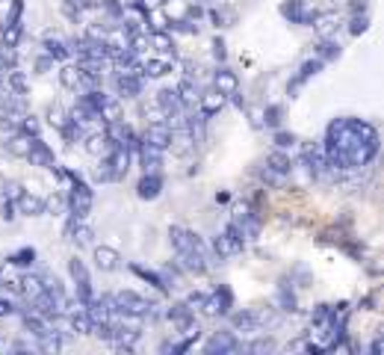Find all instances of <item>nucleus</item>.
<instances>
[{
  "mask_svg": "<svg viewBox=\"0 0 384 355\" xmlns=\"http://www.w3.org/2000/svg\"><path fill=\"white\" fill-rule=\"evenodd\" d=\"M15 314H21V308L15 305L12 296H0V317H15Z\"/></svg>",
  "mask_w": 384,
  "mask_h": 355,
  "instance_id": "42",
  "label": "nucleus"
},
{
  "mask_svg": "<svg viewBox=\"0 0 384 355\" xmlns=\"http://www.w3.org/2000/svg\"><path fill=\"white\" fill-rule=\"evenodd\" d=\"M204 296H207V293H190V296H187V305H190L192 311H198L201 305H204Z\"/></svg>",
  "mask_w": 384,
  "mask_h": 355,
  "instance_id": "49",
  "label": "nucleus"
},
{
  "mask_svg": "<svg viewBox=\"0 0 384 355\" xmlns=\"http://www.w3.org/2000/svg\"><path fill=\"white\" fill-rule=\"evenodd\" d=\"M148 45L154 51H160V53H172L175 56V38H172L169 30H151L148 33Z\"/></svg>",
  "mask_w": 384,
  "mask_h": 355,
  "instance_id": "26",
  "label": "nucleus"
},
{
  "mask_svg": "<svg viewBox=\"0 0 384 355\" xmlns=\"http://www.w3.org/2000/svg\"><path fill=\"white\" fill-rule=\"evenodd\" d=\"M213 89L216 92H222V95H234V92H239V77H237V71H231L228 66H222L216 74H213Z\"/></svg>",
  "mask_w": 384,
  "mask_h": 355,
  "instance_id": "16",
  "label": "nucleus"
},
{
  "mask_svg": "<svg viewBox=\"0 0 384 355\" xmlns=\"http://www.w3.org/2000/svg\"><path fill=\"white\" fill-rule=\"evenodd\" d=\"M316 56L322 59V63H334V59H340V42L331 38V36H326L319 42V48H316Z\"/></svg>",
  "mask_w": 384,
  "mask_h": 355,
  "instance_id": "29",
  "label": "nucleus"
},
{
  "mask_svg": "<svg viewBox=\"0 0 384 355\" xmlns=\"http://www.w3.org/2000/svg\"><path fill=\"white\" fill-rule=\"evenodd\" d=\"M24 190H21V184L18 181H9V184H4V199H9V202H15L18 195H21Z\"/></svg>",
  "mask_w": 384,
  "mask_h": 355,
  "instance_id": "47",
  "label": "nucleus"
},
{
  "mask_svg": "<svg viewBox=\"0 0 384 355\" xmlns=\"http://www.w3.org/2000/svg\"><path fill=\"white\" fill-rule=\"evenodd\" d=\"M45 53L53 59V63H66V59L71 56V45L63 42V38H56V36H48L45 38Z\"/></svg>",
  "mask_w": 384,
  "mask_h": 355,
  "instance_id": "24",
  "label": "nucleus"
},
{
  "mask_svg": "<svg viewBox=\"0 0 384 355\" xmlns=\"http://www.w3.org/2000/svg\"><path fill=\"white\" fill-rule=\"evenodd\" d=\"M24 160H30V166H42V169H53L56 160H53V151L38 140V136H30V151Z\"/></svg>",
  "mask_w": 384,
  "mask_h": 355,
  "instance_id": "10",
  "label": "nucleus"
},
{
  "mask_svg": "<svg viewBox=\"0 0 384 355\" xmlns=\"http://www.w3.org/2000/svg\"><path fill=\"white\" fill-rule=\"evenodd\" d=\"M228 104V98L225 95H222V92H201V98H198V113L201 115H204V118H213V115H219L222 113V107H225Z\"/></svg>",
  "mask_w": 384,
  "mask_h": 355,
  "instance_id": "15",
  "label": "nucleus"
},
{
  "mask_svg": "<svg viewBox=\"0 0 384 355\" xmlns=\"http://www.w3.org/2000/svg\"><path fill=\"white\" fill-rule=\"evenodd\" d=\"M136 151H139V160H142V169H145V172H160L166 151H160V148H154V145H148V143H139Z\"/></svg>",
  "mask_w": 384,
  "mask_h": 355,
  "instance_id": "19",
  "label": "nucleus"
},
{
  "mask_svg": "<svg viewBox=\"0 0 384 355\" xmlns=\"http://www.w3.org/2000/svg\"><path fill=\"white\" fill-rule=\"evenodd\" d=\"M246 249V240H242V231H239V225L231 220L228 225H225V231H222L216 240H213V254L219 261H225V258H237V254Z\"/></svg>",
  "mask_w": 384,
  "mask_h": 355,
  "instance_id": "2",
  "label": "nucleus"
},
{
  "mask_svg": "<svg viewBox=\"0 0 384 355\" xmlns=\"http://www.w3.org/2000/svg\"><path fill=\"white\" fill-rule=\"evenodd\" d=\"M231 308H234V293H231V287L222 284V287H216L213 293L204 296V305H201L198 311L204 314V317L216 320V317H228Z\"/></svg>",
  "mask_w": 384,
  "mask_h": 355,
  "instance_id": "5",
  "label": "nucleus"
},
{
  "mask_svg": "<svg viewBox=\"0 0 384 355\" xmlns=\"http://www.w3.org/2000/svg\"><path fill=\"white\" fill-rule=\"evenodd\" d=\"M322 66H326V63H322V59H319V56H313V59H305V63H301V68H299V74L293 77V83L287 86V92H290V98H293V95H296V92H299L301 86H305V83L311 81V77H316Z\"/></svg>",
  "mask_w": 384,
  "mask_h": 355,
  "instance_id": "13",
  "label": "nucleus"
},
{
  "mask_svg": "<svg viewBox=\"0 0 384 355\" xmlns=\"http://www.w3.org/2000/svg\"><path fill=\"white\" fill-rule=\"evenodd\" d=\"M177 98H180V104H184V110H195L198 98H201V86L192 81V77H184L177 86Z\"/></svg>",
  "mask_w": 384,
  "mask_h": 355,
  "instance_id": "18",
  "label": "nucleus"
},
{
  "mask_svg": "<svg viewBox=\"0 0 384 355\" xmlns=\"http://www.w3.org/2000/svg\"><path fill=\"white\" fill-rule=\"evenodd\" d=\"M68 237H71V240H74L80 249H83V246H92V240H95V231H92V228H89L83 220H77Z\"/></svg>",
  "mask_w": 384,
  "mask_h": 355,
  "instance_id": "30",
  "label": "nucleus"
},
{
  "mask_svg": "<svg viewBox=\"0 0 384 355\" xmlns=\"http://www.w3.org/2000/svg\"><path fill=\"white\" fill-rule=\"evenodd\" d=\"M160 192H163V175H160V172H145L142 178H139L136 195H139L142 202H154Z\"/></svg>",
  "mask_w": 384,
  "mask_h": 355,
  "instance_id": "11",
  "label": "nucleus"
},
{
  "mask_svg": "<svg viewBox=\"0 0 384 355\" xmlns=\"http://www.w3.org/2000/svg\"><path fill=\"white\" fill-rule=\"evenodd\" d=\"M275 145H278L281 151H287V148L296 145V136H293V133H284V130H278V133H275Z\"/></svg>",
  "mask_w": 384,
  "mask_h": 355,
  "instance_id": "46",
  "label": "nucleus"
},
{
  "mask_svg": "<svg viewBox=\"0 0 384 355\" xmlns=\"http://www.w3.org/2000/svg\"><path fill=\"white\" fill-rule=\"evenodd\" d=\"M370 352H373V355H378V352H381V338H375V341L370 344Z\"/></svg>",
  "mask_w": 384,
  "mask_h": 355,
  "instance_id": "51",
  "label": "nucleus"
},
{
  "mask_svg": "<svg viewBox=\"0 0 384 355\" xmlns=\"http://www.w3.org/2000/svg\"><path fill=\"white\" fill-rule=\"evenodd\" d=\"M142 86H145V77H139V74H115L113 77V89L118 98H139L142 95Z\"/></svg>",
  "mask_w": 384,
  "mask_h": 355,
  "instance_id": "8",
  "label": "nucleus"
},
{
  "mask_svg": "<svg viewBox=\"0 0 384 355\" xmlns=\"http://www.w3.org/2000/svg\"><path fill=\"white\" fill-rule=\"evenodd\" d=\"M9 4H12V0H0V15H4V12L9 9Z\"/></svg>",
  "mask_w": 384,
  "mask_h": 355,
  "instance_id": "52",
  "label": "nucleus"
},
{
  "mask_svg": "<svg viewBox=\"0 0 384 355\" xmlns=\"http://www.w3.org/2000/svg\"><path fill=\"white\" fill-rule=\"evenodd\" d=\"M177 329H180V338H187V341H192V344L201 338V326H198L195 317H187L184 323H177Z\"/></svg>",
  "mask_w": 384,
  "mask_h": 355,
  "instance_id": "36",
  "label": "nucleus"
},
{
  "mask_svg": "<svg viewBox=\"0 0 384 355\" xmlns=\"http://www.w3.org/2000/svg\"><path fill=\"white\" fill-rule=\"evenodd\" d=\"M154 104H157L160 110H163V115H166V118L180 115V113H187V110H184V104H180V98H177V89H169V86L157 92Z\"/></svg>",
  "mask_w": 384,
  "mask_h": 355,
  "instance_id": "14",
  "label": "nucleus"
},
{
  "mask_svg": "<svg viewBox=\"0 0 384 355\" xmlns=\"http://www.w3.org/2000/svg\"><path fill=\"white\" fill-rule=\"evenodd\" d=\"M311 27L319 33V38L334 36V33H337V27H340V15H337V12H316Z\"/></svg>",
  "mask_w": 384,
  "mask_h": 355,
  "instance_id": "20",
  "label": "nucleus"
},
{
  "mask_svg": "<svg viewBox=\"0 0 384 355\" xmlns=\"http://www.w3.org/2000/svg\"><path fill=\"white\" fill-rule=\"evenodd\" d=\"M59 83H63V89H71V92H77L80 89V68L77 66H63L59 68Z\"/></svg>",
  "mask_w": 384,
  "mask_h": 355,
  "instance_id": "31",
  "label": "nucleus"
},
{
  "mask_svg": "<svg viewBox=\"0 0 384 355\" xmlns=\"http://www.w3.org/2000/svg\"><path fill=\"white\" fill-rule=\"evenodd\" d=\"M169 71H172L169 59H145L142 63V77H163Z\"/></svg>",
  "mask_w": 384,
  "mask_h": 355,
  "instance_id": "32",
  "label": "nucleus"
},
{
  "mask_svg": "<svg viewBox=\"0 0 384 355\" xmlns=\"http://www.w3.org/2000/svg\"><path fill=\"white\" fill-rule=\"evenodd\" d=\"M18 290H21L24 299H36L38 293H45V279L38 272H27L18 279Z\"/></svg>",
  "mask_w": 384,
  "mask_h": 355,
  "instance_id": "21",
  "label": "nucleus"
},
{
  "mask_svg": "<svg viewBox=\"0 0 384 355\" xmlns=\"http://www.w3.org/2000/svg\"><path fill=\"white\" fill-rule=\"evenodd\" d=\"M142 143H148V145H154V148H160V151H166L169 143H172V128H169V122H148V128H145V133H142Z\"/></svg>",
  "mask_w": 384,
  "mask_h": 355,
  "instance_id": "9",
  "label": "nucleus"
},
{
  "mask_svg": "<svg viewBox=\"0 0 384 355\" xmlns=\"http://www.w3.org/2000/svg\"><path fill=\"white\" fill-rule=\"evenodd\" d=\"M33 261H36V249H21L9 258V264H15V267H33Z\"/></svg>",
  "mask_w": 384,
  "mask_h": 355,
  "instance_id": "40",
  "label": "nucleus"
},
{
  "mask_svg": "<svg viewBox=\"0 0 384 355\" xmlns=\"http://www.w3.org/2000/svg\"><path fill=\"white\" fill-rule=\"evenodd\" d=\"M187 317H192V308L187 305V302H175L169 311H166V320L172 323V326H177V323H184Z\"/></svg>",
  "mask_w": 384,
  "mask_h": 355,
  "instance_id": "35",
  "label": "nucleus"
},
{
  "mask_svg": "<svg viewBox=\"0 0 384 355\" xmlns=\"http://www.w3.org/2000/svg\"><path fill=\"white\" fill-rule=\"evenodd\" d=\"M242 349H249V352H272L275 341L272 338H257V341H251L249 346H242Z\"/></svg>",
  "mask_w": 384,
  "mask_h": 355,
  "instance_id": "43",
  "label": "nucleus"
},
{
  "mask_svg": "<svg viewBox=\"0 0 384 355\" xmlns=\"http://www.w3.org/2000/svg\"><path fill=\"white\" fill-rule=\"evenodd\" d=\"M281 113H284V110H281L278 104H269V107L264 110V125H269V128H278V125H281Z\"/></svg>",
  "mask_w": 384,
  "mask_h": 355,
  "instance_id": "41",
  "label": "nucleus"
},
{
  "mask_svg": "<svg viewBox=\"0 0 384 355\" xmlns=\"http://www.w3.org/2000/svg\"><path fill=\"white\" fill-rule=\"evenodd\" d=\"M15 202H18V210H21L24 216H42V213H48L45 210V199H42V195H36V192H21Z\"/></svg>",
  "mask_w": 384,
  "mask_h": 355,
  "instance_id": "22",
  "label": "nucleus"
},
{
  "mask_svg": "<svg viewBox=\"0 0 384 355\" xmlns=\"http://www.w3.org/2000/svg\"><path fill=\"white\" fill-rule=\"evenodd\" d=\"M48 68H53V59L45 53V56H38L36 59V71H48Z\"/></svg>",
  "mask_w": 384,
  "mask_h": 355,
  "instance_id": "50",
  "label": "nucleus"
},
{
  "mask_svg": "<svg viewBox=\"0 0 384 355\" xmlns=\"http://www.w3.org/2000/svg\"><path fill=\"white\" fill-rule=\"evenodd\" d=\"M45 210H51V213H63L66 210V195H51V199H45Z\"/></svg>",
  "mask_w": 384,
  "mask_h": 355,
  "instance_id": "45",
  "label": "nucleus"
},
{
  "mask_svg": "<svg viewBox=\"0 0 384 355\" xmlns=\"http://www.w3.org/2000/svg\"><path fill=\"white\" fill-rule=\"evenodd\" d=\"M66 178L71 181V192L66 195V210L74 216V220H86V216L92 213V187L83 184V178H80L77 172H66Z\"/></svg>",
  "mask_w": 384,
  "mask_h": 355,
  "instance_id": "1",
  "label": "nucleus"
},
{
  "mask_svg": "<svg viewBox=\"0 0 384 355\" xmlns=\"http://www.w3.org/2000/svg\"><path fill=\"white\" fill-rule=\"evenodd\" d=\"M278 305H281V311H284V314H293V311L299 308L296 293L287 290V284H281V290H278Z\"/></svg>",
  "mask_w": 384,
  "mask_h": 355,
  "instance_id": "37",
  "label": "nucleus"
},
{
  "mask_svg": "<svg viewBox=\"0 0 384 355\" xmlns=\"http://www.w3.org/2000/svg\"><path fill=\"white\" fill-rule=\"evenodd\" d=\"M260 178H264L269 187H284V184H287V175H281V172H275V169H269V166L260 169Z\"/></svg>",
  "mask_w": 384,
  "mask_h": 355,
  "instance_id": "38",
  "label": "nucleus"
},
{
  "mask_svg": "<svg viewBox=\"0 0 384 355\" xmlns=\"http://www.w3.org/2000/svg\"><path fill=\"white\" fill-rule=\"evenodd\" d=\"M68 272H71V282H74V287H77L74 302L86 308V305L95 299V290H92V275H89L86 264L80 261V258H71V261H68Z\"/></svg>",
  "mask_w": 384,
  "mask_h": 355,
  "instance_id": "4",
  "label": "nucleus"
},
{
  "mask_svg": "<svg viewBox=\"0 0 384 355\" xmlns=\"http://www.w3.org/2000/svg\"><path fill=\"white\" fill-rule=\"evenodd\" d=\"M213 56L219 59V63H225L228 51H225V42H222V38H213Z\"/></svg>",
  "mask_w": 384,
  "mask_h": 355,
  "instance_id": "48",
  "label": "nucleus"
},
{
  "mask_svg": "<svg viewBox=\"0 0 384 355\" xmlns=\"http://www.w3.org/2000/svg\"><path fill=\"white\" fill-rule=\"evenodd\" d=\"M92 178H95V184H110V181H115V175H113V166H110V160H107V154L98 160Z\"/></svg>",
  "mask_w": 384,
  "mask_h": 355,
  "instance_id": "34",
  "label": "nucleus"
},
{
  "mask_svg": "<svg viewBox=\"0 0 384 355\" xmlns=\"http://www.w3.org/2000/svg\"><path fill=\"white\" fill-rule=\"evenodd\" d=\"M281 15H284L290 24L311 27V24H313V15H316V9H311V6H308V0H287V4L281 6Z\"/></svg>",
  "mask_w": 384,
  "mask_h": 355,
  "instance_id": "6",
  "label": "nucleus"
},
{
  "mask_svg": "<svg viewBox=\"0 0 384 355\" xmlns=\"http://www.w3.org/2000/svg\"><path fill=\"white\" fill-rule=\"evenodd\" d=\"M367 27H370V18H367V12H358V15H352V21H349V33H352V36L367 33Z\"/></svg>",
  "mask_w": 384,
  "mask_h": 355,
  "instance_id": "39",
  "label": "nucleus"
},
{
  "mask_svg": "<svg viewBox=\"0 0 384 355\" xmlns=\"http://www.w3.org/2000/svg\"><path fill=\"white\" fill-rule=\"evenodd\" d=\"M6 151H9L12 157H27V151H30V136L21 133V130H15L9 140H6Z\"/></svg>",
  "mask_w": 384,
  "mask_h": 355,
  "instance_id": "27",
  "label": "nucleus"
},
{
  "mask_svg": "<svg viewBox=\"0 0 384 355\" xmlns=\"http://www.w3.org/2000/svg\"><path fill=\"white\" fill-rule=\"evenodd\" d=\"M95 267L100 272H115L121 267V254L113 246H95Z\"/></svg>",
  "mask_w": 384,
  "mask_h": 355,
  "instance_id": "17",
  "label": "nucleus"
},
{
  "mask_svg": "<svg viewBox=\"0 0 384 355\" xmlns=\"http://www.w3.org/2000/svg\"><path fill=\"white\" fill-rule=\"evenodd\" d=\"M130 269H133V272H136V275H139V279H145V282H148V284H154V287H157V290H163V293H166V290H169V284H166V282H163V275H160V272H154V269H145V267H139V264H133V267H130Z\"/></svg>",
  "mask_w": 384,
  "mask_h": 355,
  "instance_id": "33",
  "label": "nucleus"
},
{
  "mask_svg": "<svg viewBox=\"0 0 384 355\" xmlns=\"http://www.w3.org/2000/svg\"><path fill=\"white\" fill-rule=\"evenodd\" d=\"M239 349H242V344L237 341L234 331H216L213 338L204 344V352H207V355H216V352H219V355H222V352H239Z\"/></svg>",
  "mask_w": 384,
  "mask_h": 355,
  "instance_id": "12",
  "label": "nucleus"
},
{
  "mask_svg": "<svg viewBox=\"0 0 384 355\" xmlns=\"http://www.w3.org/2000/svg\"><path fill=\"white\" fill-rule=\"evenodd\" d=\"M113 305H115V311H121V314H133V317H151L154 314V302H148L145 296H139L136 290H118L115 296H113Z\"/></svg>",
  "mask_w": 384,
  "mask_h": 355,
  "instance_id": "3",
  "label": "nucleus"
},
{
  "mask_svg": "<svg viewBox=\"0 0 384 355\" xmlns=\"http://www.w3.org/2000/svg\"><path fill=\"white\" fill-rule=\"evenodd\" d=\"M231 326H234V331H239V334H264V329H260V317H257V308L234 311V314H231Z\"/></svg>",
  "mask_w": 384,
  "mask_h": 355,
  "instance_id": "7",
  "label": "nucleus"
},
{
  "mask_svg": "<svg viewBox=\"0 0 384 355\" xmlns=\"http://www.w3.org/2000/svg\"><path fill=\"white\" fill-rule=\"evenodd\" d=\"M83 148H86V154H92V157H104V154L110 151V140H107V133H104V130L89 133L86 140H83Z\"/></svg>",
  "mask_w": 384,
  "mask_h": 355,
  "instance_id": "25",
  "label": "nucleus"
},
{
  "mask_svg": "<svg viewBox=\"0 0 384 355\" xmlns=\"http://www.w3.org/2000/svg\"><path fill=\"white\" fill-rule=\"evenodd\" d=\"M266 166L269 169H275V172H281V175H287L290 178V172H293V160H290V154L287 151H272L269 157H266Z\"/></svg>",
  "mask_w": 384,
  "mask_h": 355,
  "instance_id": "28",
  "label": "nucleus"
},
{
  "mask_svg": "<svg viewBox=\"0 0 384 355\" xmlns=\"http://www.w3.org/2000/svg\"><path fill=\"white\" fill-rule=\"evenodd\" d=\"M48 122H51V125L59 130V128H63V125L68 122V115H66L63 110H59V107H48Z\"/></svg>",
  "mask_w": 384,
  "mask_h": 355,
  "instance_id": "44",
  "label": "nucleus"
},
{
  "mask_svg": "<svg viewBox=\"0 0 384 355\" xmlns=\"http://www.w3.org/2000/svg\"><path fill=\"white\" fill-rule=\"evenodd\" d=\"M4 81H6V92H12V95H27V92H30L27 74H24V71H18V68L4 71Z\"/></svg>",
  "mask_w": 384,
  "mask_h": 355,
  "instance_id": "23",
  "label": "nucleus"
}]
</instances>
